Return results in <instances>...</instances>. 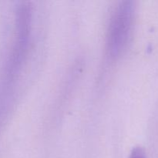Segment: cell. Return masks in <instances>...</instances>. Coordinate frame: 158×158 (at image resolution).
<instances>
[{
  "instance_id": "6da1fadb",
  "label": "cell",
  "mask_w": 158,
  "mask_h": 158,
  "mask_svg": "<svg viewBox=\"0 0 158 158\" xmlns=\"http://www.w3.org/2000/svg\"><path fill=\"white\" fill-rule=\"evenodd\" d=\"M134 16L133 2H120L115 9L108 34V50L112 56H117L126 46L130 36Z\"/></svg>"
},
{
  "instance_id": "7a4b0ae2",
  "label": "cell",
  "mask_w": 158,
  "mask_h": 158,
  "mask_svg": "<svg viewBox=\"0 0 158 158\" xmlns=\"http://www.w3.org/2000/svg\"><path fill=\"white\" fill-rule=\"evenodd\" d=\"M129 158H146V153L143 148L137 147L133 149Z\"/></svg>"
}]
</instances>
